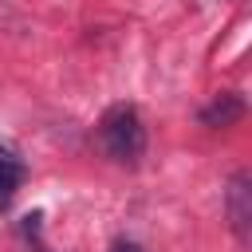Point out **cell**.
<instances>
[{"label":"cell","mask_w":252,"mask_h":252,"mask_svg":"<svg viewBox=\"0 0 252 252\" xmlns=\"http://www.w3.org/2000/svg\"><path fill=\"white\" fill-rule=\"evenodd\" d=\"M98 146L114 161H138L146 150V126L130 102H114L98 122Z\"/></svg>","instance_id":"6da1fadb"},{"label":"cell","mask_w":252,"mask_h":252,"mask_svg":"<svg viewBox=\"0 0 252 252\" xmlns=\"http://www.w3.org/2000/svg\"><path fill=\"white\" fill-rule=\"evenodd\" d=\"M248 173H232L228 181V220L240 236V244H248V220H252V189H248Z\"/></svg>","instance_id":"7a4b0ae2"},{"label":"cell","mask_w":252,"mask_h":252,"mask_svg":"<svg viewBox=\"0 0 252 252\" xmlns=\"http://www.w3.org/2000/svg\"><path fill=\"white\" fill-rule=\"evenodd\" d=\"M24 177H28L24 158H20L8 142H0V209H8V205H12L16 189L24 185Z\"/></svg>","instance_id":"3957f363"},{"label":"cell","mask_w":252,"mask_h":252,"mask_svg":"<svg viewBox=\"0 0 252 252\" xmlns=\"http://www.w3.org/2000/svg\"><path fill=\"white\" fill-rule=\"evenodd\" d=\"M240 118H244V98L232 94V91L217 94V98L201 110V122H205V126H232V122H240Z\"/></svg>","instance_id":"277c9868"},{"label":"cell","mask_w":252,"mask_h":252,"mask_svg":"<svg viewBox=\"0 0 252 252\" xmlns=\"http://www.w3.org/2000/svg\"><path fill=\"white\" fill-rule=\"evenodd\" d=\"M106 252H142V248H138L134 240H114V244H110Z\"/></svg>","instance_id":"5b68a950"}]
</instances>
